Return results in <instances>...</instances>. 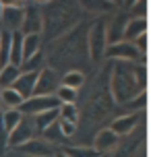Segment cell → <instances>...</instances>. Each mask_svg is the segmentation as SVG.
<instances>
[{
	"instance_id": "26",
	"label": "cell",
	"mask_w": 151,
	"mask_h": 157,
	"mask_svg": "<svg viewBox=\"0 0 151 157\" xmlns=\"http://www.w3.org/2000/svg\"><path fill=\"white\" fill-rule=\"evenodd\" d=\"M8 147V130L2 124V116H0V157L4 155V151Z\"/></svg>"
},
{
	"instance_id": "25",
	"label": "cell",
	"mask_w": 151,
	"mask_h": 157,
	"mask_svg": "<svg viewBox=\"0 0 151 157\" xmlns=\"http://www.w3.org/2000/svg\"><path fill=\"white\" fill-rule=\"evenodd\" d=\"M58 112H60V120H68V122L77 124V108L72 103H62Z\"/></svg>"
},
{
	"instance_id": "4",
	"label": "cell",
	"mask_w": 151,
	"mask_h": 157,
	"mask_svg": "<svg viewBox=\"0 0 151 157\" xmlns=\"http://www.w3.org/2000/svg\"><path fill=\"white\" fill-rule=\"evenodd\" d=\"M23 17H25V2H4L0 29H2V31H8V33L21 31V27H23Z\"/></svg>"
},
{
	"instance_id": "17",
	"label": "cell",
	"mask_w": 151,
	"mask_h": 157,
	"mask_svg": "<svg viewBox=\"0 0 151 157\" xmlns=\"http://www.w3.org/2000/svg\"><path fill=\"white\" fill-rule=\"evenodd\" d=\"M10 64L21 66L23 64V33H13V46H10Z\"/></svg>"
},
{
	"instance_id": "2",
	"label": "cell",
	"mask_w": 151,
	"mask_h": 157,
	"mask_svg": "<svg viewBox=\"0 0 151 157\" xmlns=\"http://www.w3.org/2000/svg\"><path fill=\"white\" fill-rule=\"evenodd\" d=\"M87 50H89V56L91 60H102L106 56V50H108V25L103 19L95 21L89 29V35H87Z\"/></svg>"
},
{
	"instance_id": "5",
	"label": "cell",
	"mask_w": 151,
	"mask_h": 157,
	"mask_svg": "<svg viewBox=\"0 0 151 157\" xmlns=\"http://www.w3.org/2000/svg\"><path fill=\"white\" fill-rule=\"evenodd\" d=\"M103 58H110L114 62H143L145 56L139 52V48L133 41H118L108 46Z\"/></svg>"
},
{
	"instance_id": "29",
	"label": "cell",
	"mask_w": 151,
	"mask_h": 157,
	"mask_svg": "<svg viewBox=\"0 0 151 157\" xmlns=\"http://www.w3.org/2000/svg\"><path fill=\"white\" fill-rule=\"evenodd\" d=\"M2 8H4V2H0V21H2Z\"/></svg>"
},
{
	"instance_id": "1",
	"label": "cell",
	"mask_w": 151,
	"mask_h": 157,
	"mask_svg": "<svg viewBox=\"0 0 151 157\" xmlns=\"http://www.w3.org/2000/svg\"><path fill=\"white\" fill-rule=\"evenodd\" d=\"M110 89L114 101L120 105H135V101L145 103V91H147L145 62H114Z\"/></svg>"
},
{
	"instance_id": "23",
	"label": "cell",
	"mask_w": 151,
	"mask_h": 157,
	"mask_svg": "<svg viewBox=\"0 0 151 157\" xmlns=\"http://www.w3.org/2000/svg\"><path fill=\"white\" fill-rule=\"evenodd\" d=\"M56 97L60 99V103H72V105H75V101H77V91L60 85V89L56 91Z\"/></svg>"
},
{
	"instance_id": "18",
	"label": "cell",
	"mask_w": 151,
	"mask_h": 157,
	"mask_svg": "<svg viewBox=\"0 0 151 157\" xmlns=\"http://www.w3.org/2000/svg\"><path fill=\"white\" fill-rule=\"evenodd\" d=\"M19 149L23 151V153H29V155H37V157H48L52 155V149H50L46 143H41V141H29V143H25V145H21Z\"/></svg>"
},
{
	"instance_id": "24",
	"label": "cell",
	"mask_w": 151,
	"mask_h": 157,
	"mask_svg": "<svg viewBox=\"0 0 151 157\" xmlns=\"http://www.w3.org/2000/svg\"><path fill=\"white\" fill-rule=\"evenodd\" d=\"M44 136H46V139H48L50 143H60V141H64V139H66V136L62 134L60 122H56V124H52V126H50L48 130L44 132Z\"/></svg>"
},
{
	"instance_id": "10",
	"label": "cell",
	"mask_w": 151,
	"mask_h": 157,
	"mask_svg": "<svg viewBox=\"0 0 151 157\" xmlns=\"http://www.w3.org/2000/svg\"><path fill=\"white\" fill-rule=\"evenodd\" d=\"M120 136L112 128H102L99 132L95 134V143H93V149L97 153H106V151H112L116 145H118Z\"/></svg>"
},
{
	"instance_id": "22",
	"label": "cell",
	"mask_w": 151,
	"mask_h": 157,
	"mask_svg": "<svg viewBox=\"0 0 151 157\" xmlns=\"http://www.w3.org/2000/svg\"><path fill=\"white\" fill-rule=\"evenodd\" d=\"M64 155L66 157H99L102 153H97L93 147H79V145H72V147H64Z\"/></svg>"
},
{
	"instance_id": "15",
	"label": "cell",
	"mask_w": 151,
	"mask_h": 157,
	"mask_svg": "<svg viewBox=\"0 0 151 157\" xmlns=\"http://www.w3.org/2000/svg\"><path fill=\"white\" fill-rule=\"evenodd\" d=\"M41 35H23V62L33 58L35 54H40L41 50Z\"/></svg>"
},
{
	"instance_id": "3",
	"label": "cell",
	"mask_w": 151,
	"mask_h": 157,
	"mask_svg": "<svg viewBox=\"0 0 151 157\" xmlns=\"http://www.w3.org/2000/svg\"><path fill=\"white\" fill-rule=\"evenodd\" d=\"M62 103L60 99L56 97V95H33L29 99H25L21 103V108L19 112L23 114V116H29V118H35L44 114V112H52V110H58Z\"/></svg>"
},
{
	"instance_id": "8",
	"label": "cell",
	"mask_w": 151,
	"mask_h": 157,
	"mask_svg": "<svg viewBox=\"0 0 151 157\" xmlns=\"http://www.w3.org/2000/svg\"><path fill=\"white\" fill-rule=\"evenodd\" d=\"M60 89V78L56 77V72L52 68H41L37 83H35V93L33 95H56V91Z\"/></svg>"
},
{
	"instance_id": "20",
	"label": "cell",
	"mask_w": 151,
	"mask_h": 157,
	"mask_svg": "<svg viewBox=\"0 0 151 157\" xmlns=\"http://www.w3.org/2000/svg\"><path fill=\"white\" fill-rule=\"evenodd\" d=\"M83 83H85V75H83L81 71H68L62 78H60V85L68 87V89H75V91H77Z\"/></svg>"
},
{
	"instance_id": "19",
	"label": "cell",
	"mask_w": 151,
	"mask_h": 157,
	"mask_svg": "<svg viewBox=\"0 0 151 157\" xmlns=\"http://www.w3.org/2000/svg\"><path fill=\"white\" fill-rule=\"evenodd\" d=\"M23 101L25 99L17 93L15 89H2V99H0V103L6 105V110H19Z\"/></svg>"
},
{
	"instance_id": "30",
	"label": "cell",
	"mask_w": 151,
	"mask_h": 157,
	"mask_svg": "<svg viewBox=\"0 0 151 157\" xmlns=\"http://www.w3.org/2000/svg\"><path fill=\"white\" fill-rule=\"evenodd\" d=\"M2 112H4V110H2V103H0V116H2Z\"/></svg>"
},
{
	"instance_id": "32",
	"label": "cell",
	"mask_w": 151,
	"mask_h": 157,
	"mask_svg": "<svg viewBox=\"0 0 151 157\" xmlns=\"http://www.w3.org/2000/svg\"><path fill=\"white\" fill-rule=\"evenodd\" d=\"M0 71H2V66H0Z\"/></svg>"
},
{
	"instance_id": "27",
	"label": "cell",
	"mask_w": 151,
	"mask_h": 157,
	"mask_svg": "<svg viewBox=\"0 0 151 157\" xmlns=\"http://www.w3.org/2000/svg\"><path fill=\"white\" fill-rule=\"evenodd\" d=\"M60 122V128H62V134L64 136H72L75 130H77V124L75 122H68V120H58Z\"/></svg>"
},
{
	"instance_id": "12",
	"label": "cell",
	"mask_w": 151,
	"mask_h": 157,
	"mask_svg": "<svg viewBox=\"0 0 151 157\" xmlns=\"http://www.w3.org/2000/svg\"><path fill=\"white\" fill-rule=\"evenodd\" d=\"M143 33H147V19H128L126 27H124V41H133L135 44L137 37H141Z\"/></svg>"
},
{
	"instance_id": "28",
	"label": "cell",
	"mask_w": 151,
	"mask_h": 157,
	"mask_svg": "<svg viewBox=\"0 0 151 157\" xmlns=\"http://www.w3.org/2000/svg\"><path fill=\"white\" fill-rule=\"evenodd\" d=\"M54 157H66V155H64V151H56Z\"/></svg>"
},
{
	"instance_id": "9",
	"label": "cell",
	"mask_w": 151,
	"mask_h": 157,
	"mask_svg": "<svg viewBox=\"0 0 151 157\" xmlns=\"http://www.w3.org/2000/svg\"><path fill=\"white\" fill-rule=\"evenodd\" d=\"M37 77H40V71L37 72H21L19 78H17V83L10 87V89H15L23 99H29V97H33V93H35Z\"/></svg>"
},
{
	"instance_id": "7",
	"label": "cell",
	"mask_w": 151,
	"mask_h": 157,
	"mask_svg": "<svg viewBox=\"0 0 151 157\" xmlns=\"http://www.w3.org/2000/svg\"><path fill=\"white\" fill-rule=\"evenodd\" d=\"M35 132H37V130H35V122H33V118L23 116V120L19 122V126L8 134V147H17V149H19L21 145L33 141Z\"/></svg>"
},
{
	"instance_id": "11",
	"label": "cell",
	"mask_w": 151,
	"mask_h": 157,
	"mask_svg": "<svg viewBox=\"0 0 151 157\" xmlns=\"http://www.w3.org/2000/svg\"><path fill=\"white\" fill-rule=\"evenodd\" d=\"M137 122H139V114H126V116H118L114 122H112V130L118 134V136H122V134H128V132H133L135 130V126Z\"/></svg>"
},
{
	"instance_id": "16",
	"label": "cell",
	"mask_w": 151,
	"mask_h": 157,
	"mask_svg": "<svg viewBox=\"0 0 151 157\" xmlns=\"http://www.w3.org/2000/svg\"><path fill=\"white\" fill-rule=\"evenodd\" d=\"M10 46H13V33L0 29V66L10 64Z\"/></svg>"
},
{
	"instance_id": "13",
	"label": "cell",
	"mask_w": 151,
	"mask_h": 157,
	"mask_svg": "<svg viewBox=\"0 0 151 157\" xmlns=\"http://www.w3.org/2000/svg\"><path fill=\"white\" fill-rule=\"evenodd\" d=\"M60 110V108H58ZM58 110H52V112H44V114H40V116L33 118V122H35V130L37 132H46L52 124H56L58 120H60V112Z\"/></svg>"
},
{
	"instance_id": "21",
	"label": "cell",
	"mask_w": 151,
	"mask_h": 157,
	"mask_svg": "<svg viewBox=\"0 0 151 157\" xmlns=\"http://www.w3.org/2000/svg\"><path fill=\"white\" fill-rule=\"evenodd\" d=\"M21 120H23V114H21L19 110H4L2 112V124H4V128L8 130V134L19 126Z\"/></svg>"
},
{
	"instance_id": "14",
	"label": "cell",
	"mask_w": 151,
	"mask_h": 157,
	"mask_svg": "<svg viewBox=\"0 0 151 157\" xmlns=\"http://www.w3.org/2000/svg\"><path fill=\"white\" fill-rule=\"evenodd\" d=\"M19 75H21V66H15V64L2 66V71H0V89H10L17 83Z\"/></svg>"
},
{
	"instance_id": "6",
	"label": "cell",
	"mask_w": 151,
	"mask_h": 157,
	"mask_svg": "<svg viewBox=\"0 0 151 157\" xmlns=\"http://www.w3.org/2000/svg\"><path fill=\"white\" fill-rule=\"evenodd\" d=\"M41 29H44L41 6L35 2H25V17H23L21 33L23 35H41Z\"/></svg>"
},
{
	"instance_id": "31",
	"label": "cell",
	"mask_w": 151,
	"mask_h": 157,
	"mask_svg": "<svg viewBox=\"0 0 151 157\" xmlns=\"http://www.w3.org/2000/svg\"><path fill=\"white\" fill-rule=\"evenodd\" d=\"M0 99H2V89H0Z\"/></svg>"
}]
</instances>
